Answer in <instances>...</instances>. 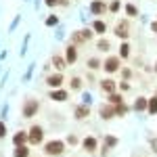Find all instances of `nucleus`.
I'll list each match as a JSON object with an SVG mask.
<instances>
[{
  "label": "nucleus",
  "instance_id": "15",
  "mask_svg": "<svg viewBox=\"0 0 157 157\" xmlns=\"http://www.w3.org/2000/svg\"><path fill=\"white\" fill-rule=\"evenodd\" d=\"M115 115V109H111V107H101V117L103 120H111Z\"/></svg>",
  "mask_w": 157,
  "mask_h": 157
},
{
  "label": "nucleus",
  "instance_id": "34",
  "mask_svg": "<svg viewBox=\"0 0 157 157\" xmlns=\"http://www.w3.org/2000/svg\"><path fill=\"white\" fill-rule=\"evenodd\" d=\"M46 4H48V6H55V4H57V0H46Z\"/></svg>",
  "mask_w": 157,
  "mask_h": 157
},
{
  "label": "nucleus",
  "instance_id": "21",
  "mask_svg": "<svg viewBox=\"0 0 157 157\" xmlns=\"http://www.w3.org/2000/svg\"><path fill=\"white\" fill-rule=\"evenodd\" d=\"M65 63H67V61H63L61 59V57H52V65H55V67H57V69H63V67H65Z\"/></svg>",
  "mask_w": 157,
  "mask_h": 157
},
{
  "label": "nucleus",
  "instance_id": "1",
  "mask_svg": "<svg viewBox=\"0 0 157 157\" xmlns=\"http://www.w3.org/2000/svg\"><path fill=\"white\" fill-rule=\"evenodd\" d=\"M44 151H46L48 155H61V153L65 151V143H63V140H50V143H46Z\"/></svg>",
  "mask_w": 157,
  "mask_h": 157
},
{
  "label": "nucleus",
  "instance_id": "22",
  "mask_svg": "<svg viewBox=\"0 0 157 157\" xmlns=\"http://www.w3.org/2000/svg\"><path fill=\"white\" fill-rule=\"evenodd\" d=\"M126 113H128V107L124 103H117L115 105V115H126Z\"/></svg>",
  "mask_w": 157,
  "mask_h": 157
},
{
  "label": "nucleus",
  "instance_id": "29",
  "mask_svg": "<svg viewBox=\"0 0 157 157\" xmlns=\"http://www.w3.org/2000/svg\"><path fill=\"white\" fill-rule=\"evenodd\" d=\"M98 65H101L98 59H90V61H88V67H90V69H98Z\"/></svg>",
  "mask_w": 157,
  "mask_h": 157
},
{
  "label": "nucleus",
  "instance_id": "26",
  "mask_svg": "<svg viewBox=\"0 0 157 157\" xmlns=\"http://www.w3.org/2000/svg\"><path fill=\"white\" fill-rule=\"evenodd\" d=\"M126 13H128V15H130V17H136V6H132V4H128V6H126Z\"/></svg>",
  "mask_w": 157,
  "mask_h": 157
},
{
  "label": "nucleus",
  "instance_id": "10",
  "mask_svg": "<svg viewBox=\"0 0 157 157\" xmlns=\"http://www.w3.org/2000/svg\"><path fill=\"white\" fill-rule=\"evenodd\" d=\"M65 61H67V63H75V61H78V50H75L73 44L67 48V57H65Z\"/></svg>",
  "mask_w": 157,
  "mask_h": 157
},
{
  "label": "nucleus",
  "instance_id": "23",
  "mask_svg": "<svg viewBox=\"0 0 157 157\" xmlns=\"http://www.w3.org/2000/svg\"><path fill=\"white\" fill-rule=\"evenodd\" d=\"M128 55H130V46H128V44L124 42V44L120 46V57H124V59H126Z\"/></svg>",
  "mask_w": 157,
  "mask_h": 157
},
{
  "label": "nucleus",
  "instance_id": "2",
  "mask_svg": "<svg viewBox=\"0 0 157 157\" xmlns=\"http://www.w3.org/2000/svg\"><path fill=\"white\" fill-rule=\"evenodd\" d=\"M27 136H29V143H32V145H40V143H42V138H44V130H42L40 126H34V128L29 130Z\"/></svg>",
  "mask_w": 157,
  "mask_h": 157
},
{
  "label": "nucleus",
  "instance_id": "27",
  "mask_svg": "<svg viewBox=\"0 0 157 157\" xmlns=\"http://www.w3.org/2000/svg\"><path fill=\"white\" fill-rule=\"evenodd\" d=\"M57 23H59V19H57L55 15H50L48 19H46V25H50V27H52V25H57Z\"/></svg>",
  "mask_w": 157,
  "mask_h": 157
},
{
  "label": "nucleus",
  "instance_id": "28",
  "mask_svg": "<svg viewBox=\"0 0 157 157\" xmlns=\"http://www.w3.org/2000/svg\"><path fill=\"white\" fill-rule=\"evenodd\" d=\"M109 46H111L109 40H101V42H98V48H101V50H109Z\"/></svg>",
  "mask_w": 157,
  "mask_h": 157
},
{
  "label": "nucleus",
  "instance_id": "8",
  "mask_svg": "<svg viewBox=\"0 0 157 157\" xmlns=\"http://www.w3.org/2000/svg\"><path fill=\"white\" fill-rule=\"evenodd\" d=\"M84 149L86 151H97V138L94 136H88V138H84Z\"/></svg>",
  "mask_w": 157,
  "mask_h": 157
},
{
  "label": "nucleus",
  "instance_id": "6",
  "mask_svg": "<svg viewBox=\"0 0 157 157\" xmlns=\"http://www.w3.org/2000/svg\"><path fill=\"white\" fill-rule=\"evenodd\" d=\"M25 140H29V136H27V132H17L15 136H13V143H15V147L25 145Z\"/></svg>",
  "mask_w": 157,
  "mask_h": 157
},
{
  "label": "nucleus",
  "instance_id": "5",
  "mask_svg": "<svg viewBox=\"0 0 157 157\" xmlns=\"http://www.w3.org/2000/svg\"><path fill=\"white\" fill-rule=\"evenodd\" d=\"M90 11L94 13V15H101V13L107 11V4H105V2H101V0H94V2L90 4Z\"/></svg>",
  "mask_w": 157,
  "mask_h": 157
},
{
  "label": "nucleus",
  "instance_id": "9",
  "mask_svg": "<svg viewBox=\"0 0 157 157\" xmlns=\"http://www.w3.org/2000/svg\"><path fill=\"white\" fill-rule=\"evenodd\" d=\"M50 98H52V101H67V92H65V90H59V88H57V90H52V92H50Z\"/></svg>",
  "mask_w": 157,
  "mask_h": 157
},
{
  "label": "nucleus",
  "instance_id": "25",
  "mask_svg": "<svg viewBox=\"0 0 157 157\" xmlns=\"http://www.w3.org/2000/svg\"><path fill=\"white\" fill-rule=\"evenodd\" d=\"M71 88L80 90V88H82V80H80V78H71Z\"/></svg>",
  "mask_w": 157,
  "mask_h": 157
},
{
  "label": "nucleus",
  "instance_id": "17",
  "mask_svg": "<svg viewBox=\"0 0 157 157\" xmlns=\"http://www.w3.org/2000/svg\"><path fill=\"white\" fill-rule=\"evenodd\" d=\"M149 107V101H147V98H136V103H134V109H136V111H143V109H147Z\"/></svg>",
  "mask_w": 157,
  "mask_h": 157
},
{
  "label": "nucleus",
  "instance_id": "33",
  "mask_svg": "<svg viewBox=\"0 0 157 157\" xmlns=\"http://www.w3.org/2000/svg\"><path fill=\"white\" fill-rule=\"evenodd\" d=\"M120 90H130V84H128V82H121V84H120Z\"/></svg>",
  "mask_w": 157,
  "mask_h": 157
},
{
  "label": "nucleus",
  "instance_id": "18",
  "mask_svg": "<svg viewBox=\"0 0 157 157\" xmlns=\"http://www.w3.org/2000/svg\"><path fill=\"white\" fill-rule=\"evenodd\" d=\"M92 29H94L97 34H105V32H107V25L103 23V21H94V23H92Z\"/></svg>",
  "mask_w": 157,
  "mask_h": 157
},
{
  "label": "nucleus",
  "instance_id": "30",
  "mask_svg": "<svg viewBox=\"0 0 157 157\" xmlns=\"http://www.w3.org/2000/svg\"><path fill=\"white\" fill-rule=\"evenodd\" d=\"M117 9H120V2H117V0H113V2L109 4V11H111V13H115Z\"/></svg>",
  "mask_w": 157,
  "mask_h": 157
},
{
  "label": "nucleus",
  "instance_id": "20",
  "mask_svg": "<svg viewBox=\"0 0 157 157\" xmlns=\"http://www.w3.org/2000/svg\"><path fill=\"white\" fill-rule=\"evenodd\" d=\"M149 113L151 115H157V97L149 98Z\"/></svg>",
  "mask_w": 157,
  "mask_h": 157
},
{
  "label": "nucleus",
  "instance_id": "16",
  "mask_svg": "<svg viewBox=\"0 0 157 157\" xmlns=\"http://www.w3.org/2000/svg\"><path fill=\"white\" fill-rule=\"evenodd\" d=\"M15 157H29V149L25 145H19L15 149Z\"/></svg>",
  "mask_w": 157,
  "mask_h": 157
},
{
  "label": "nucleus",
  "instance_id": "4",
  "mask_svg": "<svg viewBox=\"0 0 157 157\" xmlns=\"http://www.w3.org/2000/svg\"><path fill=\"white\" fill-rule=\"evenodd\" d=\"M38 101H27L25 103V107H23V117H34L36 115V111H38Z\"/></svg>",
  "mask_w": 157,
  "mask_h": 157
},
{
  "label": "nucleus",
  "instance_id": "35",
  "mask_svg": "<svg viewBox=\"0 0 157 157\" xmlns=\"http://www.w3.org/2000/svg\"><path fill=\"white\" fill-rule=\"evenodd\" d=\"M151 29H153V32H157V21H155V23H151Z\"/></svg>",
  "mask_w": 157,
  "mask_h": 157
},
{
  "label": "nucleus",
  "instance_id": "19",
  "mask_svg": "<svg viewBox=\"0 0 157 157\" xmlns=\"http://www.w3.org/2000/svg\"><path fill=\"white\" fill-rule=\"evenodd\" d=\"M115 145H117V138H115V136H105V153Z\"/></svg>",
  "mask_w": 157,
  "mask_h": 157
},
{
  "label": "nucleus",
  "instance_id": "13",
  "mask_svg": "<svg viewBox=\"0 0 157 157\" xmlns=\"http://www.w3.org/2000/svg\"><path fill=\"white\" fill-rule=\"evenodd\" d=\"M115 36H120V38H128V23H124V21H121V23L115 27Z\"/></svg>",
  "mask_w": 157,
  "mask_h": 157
},
{
  "label": "nucleus",
  "instance_id": "7",
  "mask_svg": "<svg viewBox=\"0 0 157 157\" xmlns=\"http://www.w3.org/2000/svg\"><path fill=\"white\" fill-rule=\"evenodd\" d=\"M48 86H52V88H59L61 86V82H63V75L61 73H55V75H48Z\"/></svg>",
  "mask_w": 157,
  "mask_h": 157
},
{
  "label": "nucleus",
  "instance_id": "14",
  "mask_svg": "<svg viewBox=\"0 0 157 157\" xmlns=\"http://www.w3.org/2000/svg\"><path fill=\"white\" fill-rule=\"evenodd\" d=\"M88 113H90V109L86 107V105H82V107H75V117H78V120H84V117H88Z\"/></svg>",
  "mask_w": 157,
  "mask_h": 157
},
{
  "label": "nucleus",
  "instance_id": "24",
  "mask_svg": "<svg viewBox=\"0 0 157 157\" xmlns=\"http://www.w3.org/2000/svg\"><path fill=\"white\" fill-rule=\"evenodd\" d=\"M109 103H111V105H117V103H121V97H120V94H113V92H111V97H109Z\"/></svg>",
  "mask_w": 157,
  "mask_h": 157
},
{
  "label": "nucleus",
  "instance_id": "3",
  "mask_svg": "<svg viewBox=\"0 0 157 157\" xmlns=\"http://www.w3.org/2000/svg\"><path fill=\"white\" fill-rule=\"evenodd\" d=\"M103 69L109 71V73L117 71V69H120V59H117V57H109V59L103 63Z\"/></svg>",
  "mask_w": 157,
  "mask_h": 157
},
{
  "label": "nucleus",
  "instance_id": "11",
  "mask_svg": "<svg viewBox=\"0 0 157 157\" xmlns=\"http://www.w3.org/2000/svg\"><path fill=\"white\" fill-rule=\"evenodd\" d=\"M90 36H92V32H90V29H82V32H78V34L73 36V42H82V40H88Z\"/></svg>",
  "mask_w": 157,
  "mask_h": 157
},
{
  "label": "nucleus",
  "instance_id": "32",
  "mask_svg": "<svg viewBox=\"0 0 157 157\" xmlns=\"http://www.w3.org/2000/svg\"><path fill=\"white\" fill-rule=\"evenodd\" d=\"M2 136H6V126L0 121V138H2Z\"/></svg>",
  "mask_w": 157,
  "mask_h": 157
},
{
  "label": "nucleus",
  "instance_id": "36",
  "mask_svg": "<svg viewBox=\"0 0 157 157\" xmlns=\"http://www.w3.org/2000/svg\"><path fill=\"white\" fill-rule=\"evenodd\" d=\"M155 69H157V65H155Z\"/></svg>",
  "mask_w": 157,
  "mask_h": 157
},
{
  "label": "nucleus",
  "instance_id": "31",
  "mask_svg": "<svg viewBox=\"0 0 157 157\" xmlns=\"http://www.w3.org/2000/svg\"><path fill=\"white\" fill-rule=\"evenodd\" d=\"M67 143H69V145H78V136H75V134H69V136H67Z\"/></svg>",
  "mask_w": 157,
  "mask_h": 157
},
{
  "label": "nucleus",
  "instance_id": "12",
  "mask_svg": "<svg viewBox=\"0 0 157 157\" xmlns=\"http://www.w3.org/2000/svg\"><path fill=\"white\" fill-rule=\"evenodd\" d=\"M101 88H103L107 94H111V92L115 90V82H113V80H103V82H101Z\"/></svg>",
  "mask_w": 157,
  "mask_h": 157
}]
</instances>
